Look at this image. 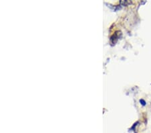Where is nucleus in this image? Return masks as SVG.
<instances>
[{
	"label": "nucleus",
	"instance_id": "1",
	"mask_svg": "<svg viewBox=\"0 0 151 133\" xmlns=\"http://www.w3.org/2000/svg\"><path fill=\"white\" fill-rule=\"evenodd\" d=\"M140 102H142V105H143V106H145V104H145V101H144V100H143V99H141V100H140Z\"/></svg>",
	"mask_w": 151,
	"mask_h": 133
}]
</instances>
